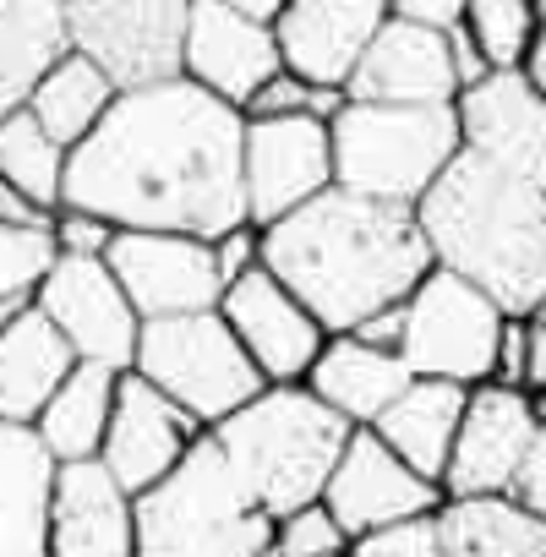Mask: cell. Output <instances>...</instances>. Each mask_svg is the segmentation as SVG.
I'll use <instances>...</instances> for the list:
<instances>
[{"label":"cell","mask_w":546,"mask_h":557,"mask_svg":"<svg viewBox=\"0 0 546 557\" xmlns=\"http://www.w3.org/2000/svg\"><path fill=\"white\" fill-rule=\"evenodd\" d=\"M262 268L328 334H350L367 318L405 307L437 262L415 208L328 186L290 219L262 230Z\"/></svg>","instance_id":"cell-2"},{"label":"cell","mask_w":546,"mask_h":557,"mask_svg":"<svg viewBox=\"0 0 546 557\" xmlns=\"http://www.w3.org/2000/svg\"><path fill=\"white\" fill-rule=\"evenodd\" d=\"M464 399L470 388L459 383H443V377H410L405 394L372 421V432L426 481L443 486V470H448V454H454V437H459V421H464Z\"/></svg>","instance_id":"cell-24"},{"label":"cell","mask_w":546,"mask_h":557,"mask_svg":"<svg viewBox=\"0 0 546 557\" xmlns=\"http://www.w3.org/2000/svg\"><path fill=\"white\" fill-rule=\"evenodd\" d=\"M464 153L546 191V99L524 72H492L454 99Z\"/></svg>","instance_id":"cell-14"},{"label":"cell","mask_w":546,"mask_h":557,"mask_svg":"<svg viewBox=\"0 0 546 557\" xmlns=\"http://www.w3.org/2000/svg\"><path fill=\"white\" fill-rule=\"evenodd\" d=\"M34 307L55 323V334L72 345L77 361L132 372L142 318L132 312L126 290L115 285V273L104 257H55L45 273V285L34 290Z\"/></svg>","instance_id":"cell-11"},{"label":"cell","mask_w":546,"mask_h":557,"mask_svg":"<svg viewBox=\"0 0 546 557\" xmlns=\"http://www.w3.org/2000/svg\"><path fill=\"white\" fill-rule=\"evenodd\" d=\"M55 268V240L50 230H12L0 224V307H23Z\"/></svg>","instance_id":"cell-32"},{"label":"cell","mask_w":546,"mask_h":557,"mask_svg":"<svg viewBox=\"0 0 546 557\" xmlns=\"http://www.w3.org/2000/svg\"><path fill=\"white\" fill-rule=\"evenodd\" d=\"M350 557H437V513L367 530L350 541Z\"/></svg>","instance_id":"cell-34"},{"label":"cell","mask_w":546,"mask_h":557,"mask_svg":"<svg viewBox=\"0 0 546 557\" xmlns=\"http://www.w3.org/2000/svg\"><path fill=\"white\" fill-rule=\"evenodd\" d=\"M23 307H28V301H23ZM12 312H17V307H0V329H7V318H12Z\"/></svg>","instance_id":"cell-49"},{"label":"cell","mask_w":546,"mask_h":557,"mask_svg":"<svg viewBox=\"0 0 546 557\" xmlns=\"http://www.w3.org/2000/svg\"><path fill=\"white\" fill-rule=\"evenodd\" d=\"M77 356L72 345L55 334V323L28 301L7 318L0 329V421L12 426H34L39 410L50 405V394L72 377Z\"/></svg>","instance_id":"cell-23"},{"label":"cell","mask_w":546,"mask_h":557,"mask_svg":"<svg viewBox=\"0 0 546 557\" xmlns=\"http://www.w3.org/2000/svg\"><path fill=\"white\" fill-rule=\"evenodd\" d=\"M137 557H257L273 546V513L251 503L219 443L202 432L191 454L142 497H132Z\"/></svg>","instance_id":"cell-5"},{"label":"cell","mask_w":546,"mask_h":557,"mask_svg":"<svg viewBox=\"0 0 546 557\" xmlns=\"http://www.w3.org/2000/svg\"><path fill=\"white\" fill-rule=\"evenodd\" d=\"M285 72L280 61V39L262 23H246L240 12H229L224 0H191L186 17V50H181V77L197 83L202 94L246 110V99Z\"/></svg>","instance_id":"cell-18"},{"label":"cell","mask_w":546,"mask_h":557,"mask_svg":"<svg viewBox=\"0 0 546 557\" xmlns=\"http://www.w3.org/2000/svg\"><path fill=\"white\" fill-rule=\"evenodd\" d=\"M197 437H202V426H197L175 399H164V394H159L153 383H142L137 372H121L99 465H104L132 497H142L148 486H159V481L191 454Z\"/></svg>","instance_id":"cell-17"},{"label":"cell","mask_w":546,"mask_h":557,"mask_svg":"<svg viewBox=\"0 0 546 557\" xmlns=\"http://www.w3.org/2000/svg\"><path fill=\"white\" fill-rule=\"evenodd\" d=\"M410 377H415V372L399 361V350H372V345H361V339H350V334H334V339L323 345V356L312 361L307 388H312L334 416H345L350 426H372V421L405 394Z\"/></svg>","instance_id":"cell-25"},{"label":"cell","mask_w":546,"mask_h":557,"mask_svg":"<svg viewBox=\"0 0 546 557\" xmlns=\"http://www.w3.org/2000/svg\"><path fill=\"white\" fill-rule=\"evenodd\" d=\"M508 497H513L524 513H535V519L546 524V421L535 426V437H530V448H524V465H519Z\"/></svg>","instance_id":"cell-37"},{"label":"cell","mask_w":546,"mask_h":557,"mask_svg":"<svg viewBox=\"0 0 546 557\" xmlns=\"http://www.w3.org/2000/svg\"><path fill=\"white\" fill-rule=\"evenodd\" d=\"M224 7H229V12H240L246 23H262V28H273V23L285 17V7H290V0H224Z\"/></svg>","instance_id":"cell-45"},{"label":"cell","mask_w":546,"mask_h":557,"mask_svg":"<svg viewBox=\"0 0 546 557\" xmlns=\"http://www.w3.org/2000/svg\"><path fill=\"white\" fill-rule=\"evenodd\" d=\"M273 552L280 557H339V552H350V535L328 513V503H307L296 513L273 519Z\"/></svg>","instance_id":"cell-33"},{"label":"cell","mask_w":546,"mask_h":557,"mask_svg":"<svg viewBox=\"0 0 546 557\" xmlns=\"http://www.w3.org/2000/svg\"><path fill=\"white\" fill-rule=\"evenodd\" d=\"M334 186V137L328 121L285 115V121H246L240 137V191L246 224L268 230L307 208Z\"/></svg>","instance_id":"cell-10"},{"label":"cell","mask_w":546,"mask_h":557,"mask_svg":"<svg viewBox=\"0 0 546 557\" xmlns=\"http://www.w3.org/2000/svg\"><path fill=\"white\" fill-rule=\"evenodd\" d=\"M45 557H137L132 492L99 465H61L50 497V546Z\"/></svg>","instance_id":"cell-21"},{"label":"cell","mask_w":546,"mask_h":557,"mask_svg":"<svg viewBox=\"0 0 546 557\" xmlns=\"http://www.w3.org/2000/svg\"><path fill=\"white\" fill-rule=\"evenodd\" d=\"M535 23H541V34H546V0H535Z\"/></svg>","instance_id":"cell-47"},{"label":"cell","mask_w":546,"mask_h":557,"mask_svg":"<svg viewBox=\"0 0 546 557\" xmlns=\"http://www.w3.org/2000/svg\"><path fill=\"white\" fill-rule=\"evenodd\" d=\"M345 94L361 104H454L464 88L454 77L448 34L388 17L377 39L367 45V55L356 61Z\"/></svg>","instance_id":"cell-20"},{"label":"cell","mask_w":546,"mask_h":557,"mask_svg":"<svg viewBox=\"0 0 546 557\" xmlns=\"http://www.w3.org/2000/svg\"><path fill=\"white\" fill-rule=\"evenodd\" d=\"M66 159L72 153L28 110L0 115V181H7V186L28 191L45 208H61V197H66Z\"/></svg>","instance_id":"cell-30"},{"label":"cell","mask_w":546,"mask_h":557,"mask_svg":"<svg viewBox=\"0 0 546 557\" xmlns=\"http://www.w3.org/2000/svg\"><path fill=\"white\" fill-rule=\"evenodd\" d=\"M72 0H0V115L28 104L55 61L72 55Z\"/></svg>","instance_id":"cell-26"},{"label":"cell","mask_w":546,"mask_h":557,"mask_svg":"<svg viewBox=\"0 0 546 557\" xmlns=\"http://www.w3.org/2000/svg\"><path fill=\"white\" fill-rule=\"evenodd\" d=\"M530 323H535V329H546V301L535 307V318H530Z\"/></svg>","instance_id":"cell-48"},{"label":"cell","mask_w":546,"mask_h":557,"mask_svg":"<svg viewBox=\"0 0 546 557\" xmlns=\"http://www.w3.org/2000/svg\"><path fill=\"white\" fill-rule=\"evenodd\" d=\"M219 318L229 323V334L262 372V383H307L312 361L334 339L268 268H251L219 290Z\"/></svg>","instance_id":"cell-13"},{"label":"cell","mask_w":546,"mask_h":557,"mask_svg":"<svg viewBox=\"0 0 546 557\" xmlns=\"http://www.w3.org/2000/svg\"><path fill=\"white\" fill-rule=\"evenodd\" d=\"M519 388L546 399V329H535V323L524 329V377H519Z\"/></svg>","instance_id":"cell-44"},{"label":"cell","mask_w":546,"mask_h":557,"mask_svg":"<svg viewBox=\"0 0 546 557\" xmlns=\"http://www.w3.org/2000/svg\"><path fill=\"white\" fill-rule=\"evenodd\" d=\"M115 285L126 290L132 312L142 323L153 318H186L219 307V262L213 240L202 235H175V230H121L115 246L104 251Z\"/></svg>","instance_id":"cell-12"},{"label":"cell","mask_w":546,"mask_h":557,"mask_svg":"<svg viewBox=\"0 0 546 557\" xmlns=\"http://www.w3.org/2000/svg\"><path fill=\"white\" fill-rule=\"evenodd\" d=\"M0 224H12V230H50V224H55V208H45V202H34L28 191H17V186L0 181Z\"/></svg>","instance_id":"cell-40"},{"label":"cell","mask_w":546,"mask_h":557,"mask_svg":"<svg viewBox=\"0 0 546 557\" xmlns=\"http://www.w3.org/2000/svg\"><path fill=\"white\" fill-rule=\"evenodd\" d=\"M323 503L328 513L345 524V535H367V530H383V524H399V519H421V513H437L443 503V486L415 475L372 426H356L328 486H323Z\"/></svg>","instance_id":"cell-16"},{"label":"cell","mask_w":546,"mask_h":557,"mask_svg":"<svg viewBox=\"0 0 546 557\" xmlns=\"http://www.w3.org/2000/svg\"><path fill=\"white\" fill-rule=\"evenodd\" d=\"M240 137L246 115L186 77L132 88L72 148L61 208L99 213L115 230L219 240L246 224Z\"/></svg>","instance_id":"cell-1"},{"label":"cell","mask_w":546,"mask_h":557,"mask_svg":"<svg viewBox=\"0 0 546 557\" xmlns=\"http://www.w3.org/2000/svg\"><path fill=\"white\" fill-rule=\"evenodd\" d=\"M535 426L541 416L524 388H508V383L470 388L464 421H459V437L443 470V497H508Z\"/></svg>","instance_id":"cell-15"},{"label":"cell","mask_w":546,"mask_h":557,"mask_svg":"<svg viewBox=\"0 0 546 557\" xmlns=\"http://www.w3.org/2000/svg\"><path fill=\"white\" fill-rule=\"evenodd\" d=\"M115 224L99 219V213H83V208H55V224H50V240H55V257H104L115 246Z\"/></svg>","instance_id":"cell-35"},{"label":"cell","mask_w":546,"mask_h":557,"mask_svg":"<svg viewBox=\"0 0 546 557\" xmlns=\"http://www.w3.org/2000/svg\"><path fill=\"white\" fill-rule=\"evenodd\" d=\"M394 17V0H290L285 17L273 23L285 72L345 88L377 28Z\"/></svg>","instance_id":"cell-19"},{"label":"cell","mask_w":546,"mask_h":557,"mask_svg":"<svg viewBox=\"0 0 546 557\" xmlns=\"http://www.w3.org/2000/svg\"><path fill=\"white\" fill-rule=\"evenodd\" d=\"M307 94H312V83L307 77H296V72H273L251 99H246V121H285V115H307Z\"/></svg>","instance_id":"cell-36"},{"label":"cell","mask_w":546,"mask_h":557,"mask_svg":"<svg viewBox=\"0 0 546 557\" xmlns=\"http://www.w3.org/2000/svg\"><path fill=\"white\" fill-rule=\"evenodd\" d=\"M213 262H219V285H235L240 273L262 268V230L257 224H235L213 240Z\"/></svg>","instance_id":"cell-38"},{"label":"cell","mask_w":546,"mask_h":557,"mask_svg":"<svg viewBox=\"0 0 546 557\" xmlns=\"http://www.w3.org/2000/svg\"><path fill=\"white\" fill-rule=\"evenodd\" d=\"M132 372L153 383L164 399H175L202 432L229 421L240 405H251L268 388L240 339L229 334V323L219 318V307L142 323Z\"/></svg>","instance_id":"cell-7"},{"label":"cell","mask_w":546,"mask_h":557,"mask_svg":"<svg viewBox=\"0 0 546 557\" xmlns=\"http://www.w3.org/2000/svg\"><path fill=\"white\" fill-rule=\"evenodd\" d=\"M524 77L541 88V99H546V34H541V45L530 50V61H524Z\"/></svg>","instance_id":"cell-46"},{"label":"cell","mask_w":546,"mask_h":557,"mask_svg":"<svg viewBox=\"0 0 546 557\" xmlns=\"http://www.w3.org/2000/svg\"><path fill=\"white\" fill-rule=\"evenodd\" d=\"M257 557H280V552H273V546H262V552H257Z\"/></svg>","instance_id":"cell-50"},{"label":"cell","mask_w":546,"mask_h":557,"mask_svg":"<svg viewBox=\"0 0 546 557\" xmlns=\"http://www.w3.org/2000/svg\"><path fill=\"white\" fill-rule=\"evenodd\" d=\"M437 557H546V524L513 497H443Z\"/></svg>","instance_id":"cell-27"},{"label":"cell","mask_w":546,"mask_h":557,"mask_svg":"<svg viewBox=\"0 0 546 557\" xmlns=\"http://www.w3.org/2000/svg\"><path fill=\"white\" fill-rule=\"evenodd\" d=\"M464 34L475 39V50L492 72H524L530 50L541 45L535 0H470Z\"/></svg>","instance_id":"cell-31"},{"label":"cell","mask_w":546,"mask_h":557,"mask_svg":"<svg viewBox=\"0 0 546 557\" xmlns=\"http://www.w3.org/2000/svg\"><path fill=\"white\" fill-rule=\"evenodd\" d=\"M115 99H121V88H115L88 55L72 50L66 61H55V66L45 72V83L28 94L23 110H28V115H34V121H39L66 153H72V148H77V143H83L110 110H115Z\"/></svg>","instance_id":"cell-29"},{"label":"cell","mask_w":546,"mask_h":557,"mask_svg":"<svg viewBox=\"0 0 546 557\" xmlns=\"http://www.w3.org/2000/svg\"><path fill=\"white\" fill-rule=\"evenodd\" d=\"M399 334H405V307H388V312L367 318L361 329H350V339H361L372 350H399Z\"/></svg>","instance_id":"cell-43"},{"label":"cell","mask_w":546,"mask_h":557,"mask_svg":"<svg viewBox=\"0 0 546 557\" xmlns=\"http://www.w3.org/2000/svg\"><path fill=\"white\" fill-rule=\"evenodd\" d=\"M61 465L34 426L0 421V557H45Z\"/></svg>","instance_id":"cell-22"},{"label":"cell","mask_w":546,"mask_h":557,"mask_svg":"<svg viewBox=\"0 0 546 557\" xmlns=\"http://www.w3.org/2000/svg\"><path fill=\"white\" fill-rule=\"evenodd\" d=\"M524 329H530V318H508V323H502V345H497V372H492V383L519 388V377H524Z\"/></svg>","instance_id":"cell-41"},{"label":"cell","mask_w":546,"mask_h":557,"mask_svg":"<svg viewBox=\"0 0 546 557\" xmlns=\"http://www.w3.org/2000/svg\"><path fill=\"white\" fill-rule=\"evenodd\" d=\"M350 432L356 426L345 416H334L307 383H268L229 421L208 426V437L229 459L235 481L273 519L296 513L307 503H323V486H328Z\"/></svg>","instance_id":"cell-4"},{"label":"cell","mask_w":546,"mask_h":557,"mask_svg":"<svg viewBox=\"0 0 546 557\" xmlns=\"http://www.w3.org/2000/svg\"><path fill=\"white\" fill-rule=\"evenodd\" d=\"M464 12H470V0H394V17H405L415 28H432V34L464 28Z\"/></svg>","instance_id":"cell-39"},{"label":"cell","mask_w":546,"mask_h":557,"mask_svg":"<svg viewBox=\"0 0 546 557\" xmlns=\"http://www.w3.org/2000/svg\"><path fill=\"white\" fill-rule=\"evenodd\" d=\"M448 55H454V77H459V88H475L481 77H492V66L481 61V50H475V39H470L464 28L448 34Z\"/></svg>","instance_id":"cell-42"},{"label":"cell","mask_w":546,"mask_h":557,"mask_svg":"<svg viewBox=\"0 0 546 557\" xmlns=\"http://www.w3.org/2000/svg\"><path fill=\"white\" fill-rule=\"evenodd\" d=\"M72 50L88 55L121 94L181 77L191 0H72Z\"/></svg>","instance_id":"cell-9"},{"label":"cell","mask_w":546,"mask_h":557,"mask_svg":"<svg viewBox=\"0 0 546 557\" xmlns=\"http://www.w3.org/2000/svg\"><path fill=\"white\" fill-rule=\"evenodd\" d=\"M432 262L470 278L502 318H535L546 301V191L459 153L415 202Z\"/></svg>","instance_id":"cell-3"},{"label":"cell","mask_w":546,"mask_h":557,"mask_svg":"<svg viewBox=\"0 0 546 557\" xmlns=\"http://www.w3.org/2000/svg\"><path fill=\"white\" fill-rule=\"evenodd\" d=\"M115 383H121V372L77 361L72 377L50 394V405L39 410L34 432H39V443L50 448L55 465L99 459L104 432H110V410H115Z\"/></svg>","instance_id":"cell-28"},{"label":"cell","mask_w":546,"mask_h":557,"mask_svg":"<svg viewBox=\"0 0 546 557\" xmlns=\"http://www.w3.org/2000/svg\"><path fill=\"white\" fill-rule=\"evenodd\" d=\"M502 307L481 296L470 278L432 268L405 301V334H399V361L415 377H443L459 388H481L497 372V345H502Z\"/></svg>","instance_id":"cell-8"},{"label":"cell","mask_w":546,"mask_h":557,"mask_svg":"<svg viewBox=\"0 0 546 557\" xmlns=\"http://www.w3.org/2000/svg\"><path fill=\"white\" fill-rule=\"evenodd\" d=\"M328 137H334V186L394 208H415L437 186V175L464 153L454 104L350 99L328 121Z\"/></svg>","instance_id":"cell-6"},{"label":"cell","mask_w":546,"mask_h":557,"mask_svg":"<svg viewBox=\"0 0 546 557\" xmlns=\"http://www.w3.org/2000/svg\"><path fill=\"white\" fill-rule=\"evenodd\" d=\"M339 557H350V552H339Z\"/></svg>","instance_id":"cell-51"}]
</instances>
